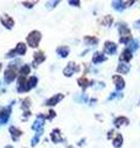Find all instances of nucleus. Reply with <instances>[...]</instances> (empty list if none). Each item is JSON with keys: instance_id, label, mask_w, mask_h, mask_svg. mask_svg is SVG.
I'll use <instances>...</instances> for the list:
<instances>
[{"instance_id": "nucleus-7", "label": "nucleus", "mask_w": 140, "mask_h": 148, "mask_svg": "<svg viewBox=\"0 0 140 148\" xmlns=\"http://www.w3.org/2000/svg\"><path fill=\"white\" fill-rule=\"evenodd\" d=\"M0 68H1V64H0Z\"/></svg>"}, {"instance_id": "nucleus-3", "label": "nucleus", "mask_w": 140, "mask_h": 148, "mask_svg": "<svg viewBox=\"0 0 140 148\" xmlns=\"http://www.w3.org/2000/svg\"><path fill=\"white\" fill-rule=\"evenodd\" d=\"M1 21H3V24H4V25L9 27V29H11L12 25H14L12 18H10V17H9L7 15H4V16H1Z\"/></svg>"}, {"instance_id": "nucleus-1", "label": "nucleus", "mask_w": 140, "mask_h": 148, "mask_svg": "<svg viewBox=\"0 0 140 148\" xmlns=\"http://www.w3.org/2000/svg\"><path fill=\"white\" fill-rule=\"evenodd\" d=\"M39 38H41L39 32H32V34L29 36L27 41H29V43L32 46V47H35V46H37V43H38Z\"/></svg>"}, {"instance_id": "nucleus-4", "label": "nucleus", "mask_w": 140, "mask_h": 148, "mask_svg": "<svg viewBox=\"0 0 140 148\" xmlns=\"http://www.w3.org/2000/svg\"><path fill=\"white\" fill-rule=\"evenodd\" d=\"M25 51H26L25 45H23V43H18V46H17L16 49H15V52L16 53H20V54H23V53H25Z\"/></svg>"}, {"instance_id": "nucleus-2", "label": "nucleus", "mask_w": 140, "mask_h": 148, "mask_svg": "<svg viewBox=\"0 0 140 148\" xmlns=\"http://www.w3.org/2000/svg\"><path fill=\"white\" fill-rule=\"evenodd\" d=\"M15 78H16V71L12 67H9L6 69V72H5V80L9 83V82L14 80Z\"/></svg>"}, {"instance_id": "nucleus-5", "label": "nucleus", "mask_w": 140, "mask_h": 148, "mask_svg": "<svg viewBox=\"0 0 140 148\" xmlns=\"http://www.w3.org/2000/svg\"><path fill=\"white\" fill-rule=\"evenodd\" d=\"M10 132L12 133V137H14V138H16V137H18V136L21 135V132L18 131V130H16L15 127H11V128H10Z\"/></svg>"}, {"instance_id": "nucleus-6", "label": "nucleus", "mask_w": 140, "mask_h": 148, "mask_svg": "<svg viewBox=\"0 0 140 148\" xmlns=\"http://www.w3.org/2000/svg\"><path fill=\"white\" fill-rule=\"evenodd\" d=\"M6 148H11V147H10V146H7V147H6Z\"/></svg>"}]
</instances>
